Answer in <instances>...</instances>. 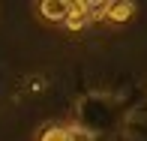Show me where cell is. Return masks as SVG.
<instances>
[{
	"instance_id": "obj_1",
	"label": "cell",
	"mask_w": 147,
	"mask_h": 141,
	"mask_svg": "<svg viewBox=\"0 0 147 141\" xmlns=\"http://www.w3.org/2000/svg\"><path fill=\"white\" fill-rule=\"evenodd\" d=\"M135 12H138V6L132 3V0H111V3H105V9H102V21L126 24V21L135 18Z\"/></svg>"
},
{
	"instance_id": "obj_2",
	"label": "cell",
	"mask_w": 147,
	"mask_h": 141,
	"mask_svg": "<svg viewBox=\"0 0 147 141\" xmlns=\"http://www.w3.org/2000/svg\"><path fill=\"white\" fill-rule=\"evenodd\" d=\"M90 21H93V3L72 0V3H69V15H66L63 27H66V30H84Z\"/></svg>"
},
{
	"instance_id": "obj_3",
	"label": "cell",
	"mask_w": 147,
	"mask_h": 141,
	"mask_svg": "<svg viewBox=\"0 0 147 141\" xmlns=\"http://www.w3.org/2000/svg\"><path fill=\"white\" fill-rule=\"evenodd\" d=\"M69 3L72 0H42V3H36V12L48 24H63L69 15Z\"/></svg>"
},
{
	"instance_id": "obj_4",
	"label": "cell",
	"mask_w": 147,
	"mask_h": 141,
	"mask_svg": "<svg viewBox=\"0 0 147 141\" xmlns=\"http://www.w3.org/2000/svg\"><path fill=\"white\" fill-rule=\"evenodd\" d=\"M36 141H69V126L63 123H48L36 132Z\"/></svg>"
},
{
	"instance_id": "obj_5",
	"label": "cell",
	"mask_w": 147,
	"mask_h": 141,
	"mask_svg": "<svg viewBox=\"0 0 147 141\" xmlns=\"http://www.w3.org/2000/svg\"><path fill=\"white\" fill-rule=\"evenodd\" d=\"M69 141H93V132L84 126H69Z\"/></svg>"
}]
</instances>
